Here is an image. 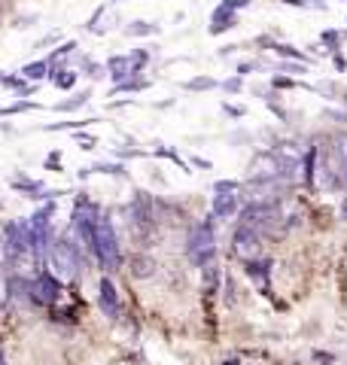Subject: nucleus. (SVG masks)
I'll return each mask as SVG.
<instances>
[{
    "instance_id": "1",
    "label": "nucleus",
    "mask_w": 347,
    "mask_h": 365,
    "mask_svg": "<svg viewBox=\"0 0 347 365\" xmlns=\"http://www.w3.org/2000/svg\"><path fill=\"white\" fill-rule=\"evenodd\" d=\"M91 256L95 262L104 268V271H119L122 265V250H119V235H116L113 222L107 216H101L98 220V228H95V241H91Z\"/></svg>"
},
{
    "instance_id": "2",
    "label": "nucleus",
    "mask_w": 347,
    "mask_h": 365,
    "mask_svg": "<svg viewBox=\"0 0 347 365\" xmlns=\"http://www.w3.org/2000/svg\"><path fill=\"white\" fill-rule=\"evenodd\" d=\"M186 253L192 259V265H198V268H207L213 262V256H216V235H213V222L211 220H201L189 232Z\"/></svg>"
},
{
    "instance_id": "3",
    "label": "nucleus",
    "mask_w": 347,
    "mask_h": 365,
    "mask_svg": "<svg viewBox=\"0 0 347 365\" xmlns=\"http://www.w3.org/2000/svg\"><path fill=\"white\" fill-rule=\"evenodd\" d=\"M49 265L55 268L58 277H67V280H74L79 274V250H76L74 235L55 237V244L49 250Z\"/></svg>"
},
{
    "instance_id": "4",
    "label": "nucleus",
    "mask_w": 347,
    "mask_h": 365,
    "mask_svg": "<svg viewBox=\"0 0 347 365\" xmlns=\"http://www.w3.org/2000/svg\"><path fill=\"white\" fill-rule=\"evenodd\" d=\"M31 295H34V302H37V304L52 307V304L58 302V295H61V283H58L55 274L40 271V274H37V280H34Z\"/></svg>"
},
{
    "instance_id": "5",
    "label": "nucleus",
    "mask_w": 347,
    "mask_h": 365,
    "mask_svg": "<svg viewBox=\"0 0 347 365\" xmlns=\"http://www.w3.org/2000/svg\"><path fill=\"white\" fill-rule=\"evenodd\" d=\"M98 307H101V311L107 314L110 319H119V311H122V304H119V289L113 287L110 277H101V283H98Z\"/></svg>"
},
{
    "instance_id": "6",
    "label": "nucleus",
    "mask_w": 347,
    "mask_h": 365,
    "mask_svg": "<svg viewBox=\"0 0 347 365\" xmlns=\"http://www.w3.org/2000/svg\"><path fill=\"white\" fill-rule=\"evenodd\" d=\"M259 244H262V235L256 232V228L238 225V232H235V253H238V256L253 259V256L259 253Z\"/></svg>"
},
{
    "instance_id": "7",
    "label": "nucleus",
    "mask_w": 347,
    "mask_h": 365,
    "mask_svg": "<svg viewBox=\"0 0 347 365\" xmlns=\"http://www.w3.org/2000/svg\"><path fill=\"white\" fill-rule=\"evenodd\" d=\"M131 213L137 225H153V198H149V192H134Z\"/></svg>"
},
{
    "instance_id": "8",
    "label": "nucleus",
    "mask_w": 347,
    "mask_h": 365,
    "mask_svg": "<svg viewBox=\"0 0 347 365\" xmlns=\"http://www.w3.org/2000/svg\"><path fill=\"white\" fill-rule=\"evenodd\" d=\"M235 213H238L235 192H213V216L216 220H231Z\"/></svg>"
},
{
    "instance_id": "9",
    "label": "nucleus",
    "mask_w": 347,
    "mask_h": 365,
    "mask_svg": "<svg viewBox=\"0 0 347 365\" xmlns=\"http://www.w3.org/2000/svg\"><path fill=\"white\" fill-rule=\"evenodd\" d=\"M235 25H238V13H231V9H226L223 4H219V6L213 9V16H211V28H207V31H211L213 37H216V34H226V31H231Z\"/></svg>"
},
{
    "instance_id": "10",
    "label": "nucleus",
    "mask_w": 347,
    "mask_h": 365,
    "mask_svg": "<svg viewBox=\"0 0 347 365\" xmlns=\"http://www.w3.org/2000/svg\"><path fill=\"white\" fill-rule=\"evenodd\" d=\"M134 71H131V55H113V58L107 61V76L113 79L116 86L125 83Z\"/></svg>"
},
{
    "instance_id": "11",
    "label": "nucleus",
    "mask_w": 347,
    "mask_h": 365,
    "mask_svg": "<svg viewBox=\"0 0 347 365\" xmlns=\"http://www.w3.org/2000/svg\"><path fill=\"white\" fill-rule=\"evenodd\" d=\"M6 287H9V295H13L16 302H34V295H31L34 283L31 280H21L19 274H13V277L6 280Z\"/></svg>"
},
{
    "instance_id": "12",
    "label": "nucleus",
    "mask_w": 347,
    "mask_h": 365,
    "mask_svg": "<svg viewBox=\"0 0 347 365\" xmlns=\"http://www.w3.org/2000/svg\"><path fill=\"white\" fill-rule=\"evenodd\" d=\"M21 76L31 79V83H40V79L49 76V61L40 58V61H31V64H25V67H21Z\"/></svg>"
},
{
    "instance_id": "13",
    "label": "nucleus",
    "mask_w": 347,
    "mask_h": 365,
    "mask_svg": "<svg viewBox=\"0 0 347 365\" xmlns=\"http://www.w3.org/2000/svg\"><path fill=\"white\" fill-rule=\"evenodd\" d=\"M268 268H271V262H253V259H247V274H250V277L262 280V289H268Z\"/></svg>"
},
{
    "instance_id": "14",
    "label": "nucleus",
    "mask_w": 347,
    "mask_h": 365,
    "mask_svg": "<svg viewBox=\"0 0 347 365\" xmlns=\"http://www.w3.org/2000/svg\"><path fill=\"white\" fill-rule=\"evenodd\" d=\"M332 153H335V158L341 162L344 174H347V131H338L332 137Z\"/></svg>"
},
{
    "instance_id": "15",
    "label": "nucleus",
    "mask_w": 347,
    "mask_h": 365,
    "mask_svg": "<svg viewBox=\"0 0 347 365\" xmlns=\"http://www.w3.org/2000/svg\"><path fill=\"white\" fill-rule=\"evenodd\" d=\"M91 174H110V177H125L129 170H125L122 162H95L91 165Z\"/></svg>"
},
{
    "instance_id": "16",
    "label": "nucleus",
    "mask_w": 347,
    "mask_h": 365,
    "mask_svg": "<svg viewBox=\"0 0 347 365\" xmlns=\"http://www.w3.org/2000/svg\"><path fill=\"white\" fill-rule=\"evenodd\" d=\"M89 104V91H76L74 98H67V101H61L55 110L58 113H74V110H79V107H86Z\"/></svg>"
},
{
    "instance_id": "17",
    "label": "nucleus",
    "mask_w": 347,
    "mask_h": 365,
    "mask_svg": "<svg viewBox=\"0 0 347 365\" xmlns=\"http://www.w3.org/2000/svg\"><path fill=\"white\" fill-rule=\"evenodd\" d=\"M31 110H40V104H34V101H16V104H9V107L0 110V119L19 116V113H31Z\"/></svg>"
},
{
    "instance_id": "18",
    "label": "nucleus",
    "mask_w": 347,
    "mask_h": 365,
    "mask_svg": "<svg viewBox=\"0 0 347 365\" xmlns=\"http://www.w3.org/2000/svg\"><path fill=\"white\" fill-rule=\"evenodd\" d=\"M129 34L131 37H149V34H159V25L156 21H144V19H137L129 25Z\"/></svg>"
},
{
    "instance_id": "19",
    "label": "nucleus",
    "mask_w": 347,
    "mask_h": 365,
    "mask_svg": "<svg viewBox=\"0 0 347 365\" xmlns=\"http://www.w3.org/2000/svg\"><path fill=\"white\" fill-rule=\"evenodd\" d=\"M98 122V119H79V122H55V125H43V131H79L86 125Z\"/></svg>"
},
{
    "instance_id": "20",
    "label": "nucleus",
    "mask_w": 347,
    "mask_h": 365,
    "mask_svg": "<svg viewBox=\"0 0 347 365\" xmlns=\"http://www.w3.org/2000/svg\"><path fill=\"white\" fill-rule=\"evenodd\" d=\"M216 86H219V83H216L213 76H195V79H189V83L183 86V88H186V91H211V88H216Z\"/></svg>"
},
{
    "instance_id": "21",
    "label": "nucleus",
    "mask_w": 347,
    "mask_h": 365,
    "mask_svg": "<svg viewBox=\"0 0 347 365\" xmlns=\"http://www.w3.org/2000/svg\"><path fill=\"white\" fill-rule=\"evenodd\" d=\"M153 259L149 256H134V268H131V274L134 277H149V274H153Z\"/></svg>"
},
{
    "instance_id": "22",
    "label": "nucleus",
    "mask_w": 347,
    "mask_h": 365,
    "mask_svg": "<svg viewBox=\"0 0 347 365\" xmlns=\"http://www.w3.org/2000/svg\"><path fill=\"white\" fill-rule=\"evenodd\" d=\"M146 64H149V49H146V46H141V49H134V52H131V71H134V73H141Z\"/></svg>"
},
{
    "instance_id": "23",
    "label": "nucleus",
    "mask_w": 347,
    "mask_h": 365,
    "mask_svg": "<svg viewBox=\"0 0 347 365\" xmlns=\"http://www.w3.org/2000/svg\"><path fill=\"white\" fill-rule=\"evenodd\" d=\"M76 49V40H67V43H58V49H52L49 55H46V61L49 64H55L58 58H61V55H71Z\"/></svg>"
},
{
    "instance_id": "24",
    "label": "nucleus",
    "mask_w": 347,
    "mask_h": 365,
    "mask_svg": "<svg viewBox=\"0 0 347 365\" xmlns=\"http://www.w3.org/2000/svg\"><path fill=\"white\" fill-rule=\"evenodd\" d=\"M320 40L326 43V46H329V52L335 55V52H338V46H341V40H344V34H341V31H323V34H320Z\"/></svg>"
},
{
    "instance_id": "25",
    "label": "nucleus",
    "mask_w": 347,
    "mask_h": 365,
    "mask_svg": "<svg viewBox=\"0 0 347 365\" xmlns=\"http://www.w3.org/2000/svg\"><path fill=\"white\" fill-rule=\"evenodd\" d=\"M146 86H149L146 79H125V83L113 86V91H110V95H119V91H141V88H146Z\"/></svg>"
},
{
    "instance_id": "26",
    "label": "nucleus",
    "mask_w": 347,
    "mask_h": 365,
    "mask_svg": "<svg viewBox=\"0 0 347 365\" xmlns=\"http://www.w3.org/2000/svg\"><path fill=\"white\" fill-rule=\"evenodd\" d=\"M107 6H110V4H104V6H98V9H95V13H91V16H89V21H86V31H95V34H98V28H101V25H98V21L104 19V13H107Z\"/></svg>"
},
{
    "instance_id": "27",
    "label": "nucleus",
    "mask_w": 347,
    "mask_h": 365,
    "mask_svg": "<svg viewBox=\"0 0 347 365\" xmlns=\"http://www.w3.org/2000/svg\"><path fill=\"white\" fill-rule=\"evenodd\" d=\"M156 155H159V158H171V162H177L183 170H186V162H183V158H180L177 153H174V150H165V146H159V150H156Z\"/></svg>"
},
{
    "instance_id": "28",
    "label": "nucleus",
    "mask_w": 347,
    "mask_h": 365,
    "mask_svg": "<svg viewBox=\"0 0 347 365\" xmlns=\"http://www.w3.org/2000/svg\"><path fill=\"white\" fill-rule=\"evenodd\" d=\"M113 155H116V158H141L144 150H129V146H116Z\"/></svg>"
},
{
    "instance_id": "29",
    "label": "nucleus",
    "mask_w": 347,
    "mask_h": 365,
    "mask_svg": "<svg viewBox=\"0 0 347 365\" xmlns=\"http://www.w3.org/2000/svg\"><path fill=\"white\" fill-rule=\"evenodd\" d=\"M223 88L228 91V95H238V91L244 88V83H241V76H231V79H226V83H223Z\"/></svg>"
},
{
    "instance_id": "30",
    "label": "nucleus",
    "mask_w": 347,
    "mask_h": 365,
    "mask_svg": "<svg viewBox=\"0 0 347 365\" xmlns=\"http://www.w3.org/2000/svg\"><path fill=\"white\" fill-rule=\"evenodd\" d=\"M86 71H89L91 79H101L104 73H107V64H95V61H91V64H86Z\"/></svg>"
},
{
    "instance_id": "31",
    "label": "nucleus",
    "mask_w": 347,
    "mask_h": 365,
    "mask_svg": "<svg viewBox=\"0 0 347 365\" xmlns=\"http://www.w3.org/2000/svg\"><path fill=\"white\" fill-rule=\"evenodd\" d=\"M281 71H289V73H305V61H283Z\"/></svg>"
},
{
    "instance_id": "32",
    "label": "nucleus",
    "mask_w": 347,
    "mask_h": 365,
    "mask_svg": "<svg viewBox=\"0 0 347 365\" xmlns=\"http://www.w3.org/2000/svg\"><path fill=\"white\" fill-rule=\"evenodd\" d=\"M213 192H238V182L235 180H219L213 186Z\"/></svg>"
},
{
    "instance_id": "33",
    "label": "nucleus",
    "mask_w": 347,
    "mask_h": 365,
    "mask_svg": "<svg viewBox=\"0 0 347 365\" xmlns=\"http://www.w3.org/2000/svg\"><path fill=\"white\" fill-rule=\"evenodd\" d=\"M223 6H226V9H231V13H238V9L250 6V0H223Z\"/></svg>"
},
{
    "instance_id": "34",
    "label": "nucleus",
    "mask_w": 347,
    "mask_h": 365,
    "mask_svg": "<svg viewBox=\"0 0 347 365\" xmlns=\"http://www.w3.org/2000/svg\"><path fill=\"white\" fill-rule=\"evenodd\" d=\"M34 91H37V86H25V83H21V86L16 88V95H19V98H31Z\"/></svg>"
},
{
    "instance_id": "35",
    "label": "nucleus",
    "mask_w": 347,
    "mask_h": 365,
    "mask_svg": "<svg viewBox=\"0 0 347 365\" xmlns=\"http://www.w3.org/2000/svg\"><path fill=\"white\" fill-rule=\"evenodd\" d=\"M332 61H335V67H338V71H347V61H344V55H341V52H335V55H332Z\"/></svg>"
},
{
    "instance_id": "36",
    "label": "nucleus",
    "mask_w": 347,
    "mask_h": 365,
    "mask_svg": "<svg viewBox=\"0 0 347 365\" xmlns=\"http://www.w3.org/2000/svg\"><path fill=\"white\" fill-rule=\"evenodd\" d=\"M281 4H286V6H314V4H311V0H281Z\"/></svg>"
},
{
    "instance_id": "37",
    "label": "nucleus",
    "mask_w": 347,
    "mask_h": 365,
    "mask_svg": "<svg viewBox=\"0 0 347 365\" xmlns=\"http://www.w3.org/2000/svg\"><path fill=\"white\" fill-rule=\"evenodd\" d=\"M223 110L228 113V116H235V119H241V116H244V110H241V107H231V104H226Z\"/></svg>"
},
{
    "instance_id": "38",
    "label": "nucleus",
    "mask_w": 347,
    "mask_h": 365,
    "mask_svg": "<svg viewBox=\"0 0 347 365\" xmlns=\"http://www.w3.org/2000/svg\"><path fill=\"white\" fill-rule=\"evenodd\" d=\"M34 19H37V16H21V19H16V28H31Z\"/></svg>"
},
{
    "instance_id": "39",
    "label": "nucleus",
    "mask_w": 347,
    "mask_h": 365,
    "mask_svg": "<svg viewBox=\"0 0 347 365\" xmlns=\"http://www.w3.org/2000/svg\"><path fill=\"white\" fill-rule=\"evenodd\" d=\"M253 67H256V64H250V61H244V64H238V76H244V73H250V71H253Z\"/></svg>"
},
{
    "instance_id": "40",
    "label": "nucleus",
    "mask_w": 347,
    "mask_h": 365,
    "mask_svg": "<svg viewBox=\"0 0 347 365\" xmlns=\"http://www.w3.org/2000/svg\"><path fill=\"white\" fill-rule=\"evenodd\" d=\"M274 86H277V88H293L296 83H293V79H274Z\"/></svg>"
},
{
    "instance_id": "41",
    "label": "nucleus",
    "mask_w": 347,
    "mask_h": 365,
    "mask_svg": "<svg viewBox=\"0 0 347 365\" xmlns=\"http://www.w3.org/2000/svg\"><path fill=\"white\" fill-rule=\"evenodd\" d=\"M192 165H195V168H204V170H207V168H211V162H207V158H198V155H195V158H192Z\"/></svg>"
},
{
    "instance_id": "42",
    "label": "nucleus",
    "mask_w": 347,
    "mask_h": 365,
    "mask_svg": "<svg viewBox=\"0 0 347 365\" xmlns=\"http://www.w3.org/2000/svg\"><path fill=\"white\" fill-rule=\"evenodd\" d=\"M341 216H344V220H347V201L341 204Z\"/></svg>"
},
{
    "instance_id": "43",
    "label": "nucleus",
    "mask_w": 347,
    "mask_h": 365,
    "mask_svg": "<svg viewBox=\"0 0 347 365\" xmlns=\"http://www.w3.org/2000/svg\"><path fill=\"white\" fill-rule=\"evenodd\" d=\"M110 4H129V0H110Z\"/></svg>"
},
{
    "instance_id": "44",
    "label": "nucleus",
    "mask_w": 347,
    "mask_h": 365,
    "mask_svg": "<svg viewBox=\"0 0 347 365\" xmlns=\"http://www.w3.org/2000/svg\"><path fill=\"white\" fill-rule=\"evenodd\" d=\"M4 79H6V73H0V83H4Z\"/></svg>"
},
{
    "instance_id": "45",
    "label": "nucleus",
    "mask_w": 347,
    "mask_h": 365,
    "mask_svg": "<svg viewBox=\"0 0 347 365\" xmlns=\"http://www.w3.org/2000/svg\"><path fill=\"white\" fill-rule=\"evenodd\" d=\"M0 9H4V0H0Z\"/></svg>"
},
{
    "instance_id": "46",
    "label": "nucleus",
    "mask_w": 347,
    "mask_h": 365,
    "mask_svg": "<svg viewBox=\"0 0 347 365\" xmlns=\"http://www.w3.org/2000/svg\"><path fill=\"white\" fill-rule=\"evenodd\" d=\"M0 365H4V356H0Z\"/></svg>"
}]
</instances>
